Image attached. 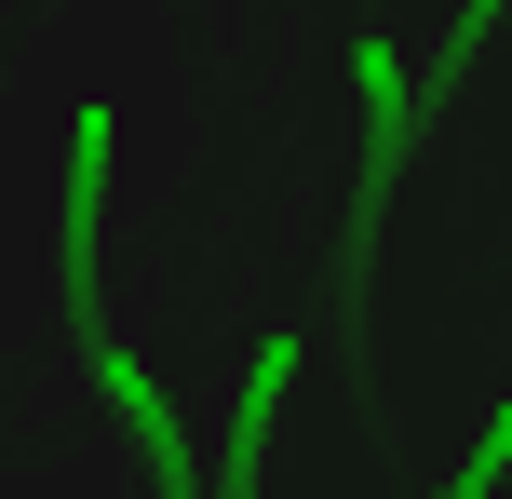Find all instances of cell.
<instances>
[{
    "label": "cell",
    "mask_w": 512,
    "mask_h": 499,
    "mask_svg": "<svg viewBox=\"0 0 512 499\" xmlns=\"http://www.w3.org/2000/svg\"><path fill=\"white\" fill-rule=\"evenodd\" d=\"M95 378H108V405H122V419H135V459H149V473H162V499H189V446H176V405H162V378L135 365L122 338H95Z\"/></svg>",
    "instance_id": "1"
},
{
    "label": "cell",
    "mask_w": 512,
    "mask_h": 499,
    "mask_svg": "<svg viewBox=\"0 0 512 499\" xmlns=\"http://www.w3.org/2000/svg\"><path fill=\"white\" fill-rule=\"evenodd\" d=\"M95 216H108V108H81V135H68V311L95 297Z\"/></svg>",
    "instance_id": "2"
},
{
    "label": "cell",
    "mask_w": 512,
    "mask_h": 499,
    "mask_svg": "<svg viewBox=\"0 0 512 499\" xmlns=\"http://www.w3.org/2000/svg\"><path fill=\"white\" fill-rule=\"evenodd\" d=\"M283 392H297V338H270L256 351V378H243V432H230V499L270 473V419H283Z\"/></svg>",
    "instance_id": "3"
},
{
    "label": "cell",
    "mask_w": 512,
    "mask_h": 499,
    "mask_svg": "<svg viewBox=\"0 0 512 499\" xmlns=\"http://www.w3.org/2000/svg\"><path fill=\"white\" fill-rule=\"evenodd\" d=\"M499 473H512V405L472 432V459H459V486H445V499H499Z\"/></svg>",
    "instance_id": "4"
}]
</instances>
